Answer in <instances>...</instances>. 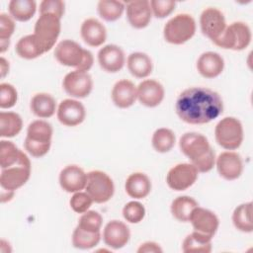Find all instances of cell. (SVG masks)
I'll list each match as a JSON object with an SVG mask.
<instances>
[{"label": "cell", "instance_id": "836d02e7", "mask_svg": "<svg viewBox=\"0 0 253 253\" xmlns=\"http://www.w3.org/2000/svg\"><path fill=\"white\" fill-rule=\"evenodd\" d=\"M176 136L172 129L168 127L157 128L151 137L153 149L158 153L169 152L175 145Z\"/></svg>", "mask_w": 253, "mask_h": 253}, {"label": "cell", "instance_id": "8d00e7d4", "mask_svg": "<svg viewBox=\"0 0 253 253\" xmlns=\"http://www.w3.org/2000/svg\"><path fill=\"white\" fill-rule=\"evenodd\" d=\"M22 150L10 140L2 139L0 141V167L1 169L15 165L21 156Z\"/></svg>", "mask_w": 253, "mask_h": 253}, {"label": "cell", "instance_id": "9a60e30c", "mask_svg": "<svg viewBox=\"0 0 253 253\" xmlns=\"http://www.w3.org/2000/svg\"><path fill=\"white\" fill-rule=\"evenodd\" d=\"M56 117L61 125L65 126H76L84 122L86 110L80 101L64 99L57 107Z\"/></svg>", "mask_w": 253, "mask_h": 253}, {"label": "cell", "instance_id": "d6986e66", "mask_svg": "<svg viewBox=\"0 0 253 253\" xmlns=\"http://www.w3.org/2000/svg\"><path fill=\"white\" fill-rule=\"evenodd\" d=\"M137 100L139 103L148 108L159 106L165 96L163 85L154 79H145L136 87Z\"/></svg>", "mask_w": 253, "mask_h": 253}, {"label": "cell", "instance_id": "681fc988", "mask_svg": "<svg viewBox=\"0 0 253 253\" xmlns=\"http://www.w3.org/2000/svg\"><path fill=\"white\" fill-rule=\"evenodd\" d=\"M10 45V41H0V52L4 53Z\"/></svg>", "mask_w": 253, "mask_h": 253}, {"label": "cell", "instance_id": "7c38bea8", "mask_svg": "<svg viewBox=\"0 0 253 253\" xmlns=\"http://www.w3.org/2000/svg\"><path fill=\"white\" fill-rule=\"evenodd\" d=\"M62 88L66 94L73 98H86L92 92L93 79L88 72L75 69L64 76Z\"/></svg>", "mask_w": 253, "mask_h": 253}, {"label": "cell", "instance_id": "e575fe53", "mask_svg": "<svg viewBox=\"0 0 253 253\" xmlns=\"http://www.w3.org/2000/svg\"><path fill=\"white\" fill-rule=\"evenodd\" d=\"M126 4L117 0H100L97 4V11L99 16L107 22H115L119 20L124 11Z\"/></svg>", "mask_w": 253, "mask_h": 253}, {"label": "cell", "instance_id": "ffe728a7", "mask_svg": "<svg viewBox=\"0 0 253 253\" xmlns=\"http://www.w3.org/2000/svg\"><path fill=\"white\" fill-rule=\"evenodd\" d=\"M58 181L63 191L66 193H76L85 189L87 173L78 165H67L60 171Z\"/></svg>", "mask_w": 253, "mask_h": 253}, {"label": "cell", "instance_id": "ee69618b", "mask_svg": "<svg viewBox=\"0 0 253 253\" xmlns=\"http://www.w3.org/2000/svg\"><path fill=\"white\" fill-rule=\"evenodd\" d=\"M16 29L15 20L8 14H0V41H10Z\"/></svg>", "mask_w": 253, "mask_h": 253}, {"label": "cell", "instance_id": "f1b7e54d", "mask_svg": "<svg viewBox=\"0 0 253 253\" xmlns=\"http://www.w3.org/2000/svg\"><path fill=\"white\" fill-rule=\"evenodd\" d=\"M199 206L198 202L189 196H179L174 199L170 206V211L174 218L181 222H188L192 211Z\"/></svg>", "mask_w": 253, "mask_h": 253}, {"label": "cell", "instance_id": "1f68e13d", "mask_svg": "<svg viewBox=\"0 0 253 253\" xmlns=\"http://www.w3.org/2000/svg\"><path fill=\"white\" fill-rule=\"evenodd\" d=\"M23 128V120L15 112H0V136L14 137Z\"/></svg>", "mask_w": 253, "mask_h": 253}, {"label": "cell", "instance_id": "484cf974", "mask_svg": "<svg viewBox=\"0 0 253 253\" xmlns=\"http://www.w3.org/2000/svg\"><path fill=\"white\" fill-rule=\"evenodd\" d=\"M126 66L129 73L136 78L148 77L153 69V63L150 56L141 51L131 52L126 58Z\"/></svg>", "mask_w": 253, "mask_h": 253}, {"label": "cell", "instance_id": "44dd1931", "mask_svg": "<svg viewBox=\"0 0 253 253\" xmlns=\"http://www.w3.org/2000/svg\"><path fill=\"white\" fill-rule=\"evenodd\" d=\"M126 18L129 25L134 29H144L152 18L149 1L133 0L126 4Z\"/></svg>", "mask_w": 253, "mask_h": 253}, {"label": "cell", "instance_id": "74e56055", "mask_svg": "<svg viewBox=\"0 0 253 253\" xmlns=\"http://www.w3.org/2000/svg\"><path fill=\"white\" fill-rule=\"evenodd\" d=\"M103 217L97 211H87L81 214L77 226L89 232H101Z\"/></svg>", "mask_w": 253, "mask_h": 253}, {"label": "cell", "instance_id": "7a4b0ae2", "mask_svg": "<svg viewBox=\"0 0 253 253\" xmlns=\"http://www.w3.org/2000/svg\"><path fill=\"white\" fill-rule=\"evenodd\" d=\"M55 59L63 66L88 72L94 64L93 53L72 40L59 42L53 51Z\"/></svg>", "mask_w": 253, "mask_h": 253}, {"label": "cell", "instance_id": "d590c367", "mask_svg": "<svg viewBox=\"0 0 253 253\" xmlns=\"http://www.w3.org/2000/svg\"><path fill=\"white\" fill-rule=\"evenodd\" d=\"M101 240V232H89L76 226L73 230L71 241L72 245L81 250L92 249L99 244Z\"/></svg>", "mask_w": 253, "mask_h": 253}, {"label": "cell", "instance_id": "30bf717a", "mask_svg": "<svg viewBox=\"0 0 253 253\" xmlns=\"http://www.w3.org/2000/svg\"><path fill=\"white\" fill-rule=\"evenodd\" d=\"M200 27L203 35L213 42L227 27L224 14L214 7L204 9L200 16Z\"/></svg>", "mask_w": 253, "mask_h": 253}, {"label": "cell", "instance_id": "bcb514c9", "mask_svg": "<svg viewBox=\"0 0 253 253\" xmlns=\"http://www.w3.org/2000/svg\"><path fill=\"white\" fill-rule=\"evenodd\" d=\"M162 251L160 245L154 241H146L137 248V253H161Z\"/></svg>", "mask_w": 253, "mask_h": 253}, {"label": "cell", "instance_id": "ba28073f", "mask_svg": "<svg viewBox=\"0 0 253 253\" xmlns=\"http://www.w3.org/2000/svg\"><path fill=\"white\" fill-rule=\"evenodd\" d=\"M31 161L28 155L22 151L19 161L8 168L1 169L0 186L2 190L16 191L24 186L31 176Z\"/></svg>", "mask_w": 253, "mask_h": 253}, {"label": "cell", "instance_id": "c3c4849f", "mask_svg": "<svg viewBox=\"0 0 253 253\" xmlns=\"http://www.w3.org/2000/svg\"><path fill=\"white\" fill-rule=\"evenodd\" d=\"M14 191H6V190H2L1 192V202L2 203H6L9 202L10 200H12V198L14 197Z\"/></svg>", "mask_w": 253, "mask_h": 253}, {"label": "cell", "instance_id": "cb8c5ba5", "mask_svg": "<svg viewBox=\"0 0 253 253\" xmlns=\"http://www.w3.org/2000/svg\"><path fill=\"white\" fill-rule=\"evenodd\" d=\"M197 70L205 78L212 79L219 76L224 69L223 57L215 51L203 52L197 60Z\"/></svg>", "mask_w": 253, "mask_h": 253}, {"label": "cell", "instance_id": "9c48e42d", "mask_svg": "<svg viewBox=\"0 0 253 253\" xmlns=\"http://www.w3.org/2000/svg\"><path fill=\"white\" fill-rule=\"evenodd\" d=\"M85 192L94 203L104 204L110 201L115 193V185L112 178L101 170H92L87 173Z\"/></svg>", "mask_w": 253, "mask_h": 253}, {"label": "cell", "instance_id": "8fae6325", "mask_svg": "<svg viewBox=\"0 0 253 253\" xmlns=\"http://www.w3.org/2000/svg\"><path fill=\"white\" fill-rule=\"evenodd\" d=\"M198 176L199 172L192 163H179L168 171L166 183L170 189L181 192L192 187Z\"/></svg>", "mask_w": 253, "mask_h": 253}, {"label": "cell", "instance_id": "5bb4252c", "mask_svg": "<svg viewBox=\"0 0 253 253\" xmlns=\"http://www.w3.org/2000/svg\"><path fill=\"white\" fill-rule=\"evenodd\" d=\"M215 167L220 177L227 181L238 179L243 173V160L240 154L227 150L215 158Z\"/></svg>", "mask_w": 253, "mask_h": 253}, {"label": "cell", "instance_id": "d4e9b609", "mask_svg": "<svg viewBox=\"0 0 253 253\" xmlns=\"http://www.w3.org/2000/svg\"><path fill=\"white\" fill-rule=\"evenodd\" d=\"M152 188L149 177L142 172L131 173L126 180L125 190L126 193L134 200L146 198Z\"/></svg>", "mask_w": 253, "mask_h": 253}, {"label": "cell", "instance_id": "f6af8a7d", "mask_svg": "<svg viewBox=\"0 0 253 253\" xmlns=\"http://www.w3.org/2000/svg\"><path fill=\"white\" fill-rule=\"evenodd\" d=\"M215 152L211 148L205 156L194 161L192 164L198 170L199 173H207L215 166Z\"/></svg>", "mask_w": 253, "mask_h": 253}, {"label": "cell", "instance_id": "4fadbf2b", "mask_svg": "<svg viewBox=\"0 0 253 253\" xmlns=\"http://www.w3.org/2000/svg\"><path fill=\"white\" fill-rule=\"evenodd\" d=\"M179 147L181 152L190 159L191 163L205 156L212 148L204 134L195 131L182 134L179 139Z\"/></svg>", "mask_w": 253, "mask_h": 253}, {"label": "cell", "instance_id": "2e32d148", "mask_svg": "<svg viewBox=\"0 0 253 253\" xmlns=\"http://www.w3.org/2000/svg\"><path fill=\"white\" fill-rule=\"evenodd\" d=\"M100 67L108 73H117L126 63V55L121 46L109 43L101 47L97 54Z\"/></svg>", "mask_w": 253, "mask_h": 253}, {"label": "cell", "instance_id": "8992f818", "mask_svg": "<svg viewBox=\"0 0 253 253\" xmlns=\"http://www.w3.org/2000/svg\"><path fill=\"white\" fill-rule=\"evenodd\" d=\"M252 33L250 27L241 21L229 24L223 34L213 43L223 49L240 51L248 47L251 42Z\"/></svg>", "mask_w": 253, "mask_h": 253}, {"label": "cell", "instance_id": "277c9868", "mask_svg": "<svg viewBox=\"0 0 253 253\" xmlns=\"http://www.w3.org/2000/svg\"><path fill=\"white\" fill-rule=\"evenodd\" d=\"M196 29V21L193 16L180 13L166 22L163 28V37L171 44H183L195 36Z\"/></svg>", "mask_w": 253, "mask_h": 253}, {"label": "cell", "instance_id": "6da1fadb", "mask_svg": "<svg viewBox=\"0 0 253 253\" xmlns=\"http://www.w3.org/2000/svg\"><path fill=\"white\" fill-rule=\"evenodd\" d=\"M175 111L181 121L189 125L209 124L223 112L220 95L207 87L194 86L177 97Z\"/></svg>", "mask_w": 253, "mask_h": 253}, {"label": "cell", "instance_id": "52a82bcc", "mask_svg": "<svg viewBox=\"0 0 253 253\" xmlns=\"http://www.w3.org/2000/svg\"><path fill=\"white\" fill-rule=\"evenodd\" d=\"M60 20L53 14H40L35 24L34 36L44 53L55 45L61 31Z\"/></svg>", "mask_w": 253, "mask_h": 253}, {"label": "cell", "instance_id": "e0dca14e", "mask_svg": "<svg viewBox=\"0 0 253 253\" xmlns=\"http://www.w3.org/2000/svg\"><path fill=\"white\" fill-rule=\"evenodd\" d=\"M189 221L195 231L213 237L219 226L217 215L211 210L197 207L191 213Z\"/></svg>", "mask_w": 253, "mask_h": 253}, {"label": "cell", "instance_id": "7402d4cb", "mask_svg": "<svg viewBox=\"0 0 253 253\" xmlns=\"http://www.w3.org/2000/svg\"><path fill=\"white\" fill-rule=\"evenodd\" d=\"M111 98L114 105L118 108L127 109L137 100L136 86L128 79H121L114 84Z\"/></svg>", "mask_w": 253, "mask_h": 253}, {"label": "cell", "instance_id": "4316f807", "mask_svg": "<svg viewBox=\"0 0 253 253\" xmlns=\"http://www.w3.org/2000/svg\"><path fill=\"white\" fill-rule=\"evenodd\" d=\"M31 112L40 119H47L54 115L57 110L55 99L48 93H37L30 102Z\"/></svg>", "mask_w": 253, "mask_h": 253}, {"label": "cell", "instance_id": "d6a6232c", "mask_svg": "<svg viewBox=\"0 0 253 253\" xmlns=\"http://www.w3.org/2000/svg\"><path fill=\"white\" fill-rule=\"evenodd\" d=\"M15 50L16 53L24 59H35L44 53L34 34L22 37L16 43Z\"/></svg>", "mask_w": 253, "mask_h": 253}, {"label": "cell", "instance_id": "603a6c76", "mask_svg": "<svg viewBox=\"0 0 253 253\" xmlns=\"http://www.w3.org/2000/svg\"><path fill=\"white\" fill-rule=\"evenodd\" d=\"M80 35L83 42L92 47L101 46L107 40L106 27L96 18H88L83 21Z\"/></svg>", "mask_w": 253, "mask_h": 253}, {"label": "cell", "instance_id": "7bdbcfd3", "mask_svg": "<svg viewBox=\"0 0 253 253\" xmlns=\"http://www.w3.org/2000/svg\"><path fill=\"white\" fill-rule=\"evenodd\" d=\"M65 12V3L61 0H43L40 3V14H53L62 18Z\"/></svg>", "mask_w": 253, "mask_h": 253}, {"label": "cell", "instance_id": "60d3db41", "mask_svg": "<svg viewBox=\"0 0 253 253\" xmlns=\"http://www.w3.org/2000/svg\"><path fill=\"white\" fill-rule=\"evenodd\" d=\"M18 101L17 89L10 83L0 84V108L10 109L16 105Z\"/></svg>", "mask_w": 253, "mask_h": 253}, {"label": "cell", "instance_id": "5b68a950", "mask_svg": "<svg viewBox=\"0 0 253 253\" xmlns=\"http://www.w3.org/2000/svg\"><path fill=\"white\" fill-rule=\"evenodd\" d=\"M216 143L225 150H235L244 139L243 126L235 117L222 118L214 127Z\"/></svg>", "mask_w": 253, "mask_h": 253}, {"label": "cell", "instance_id": "83f0119b", "mask_svg": "<svg viewBox=\"0 0 253 253\" xmlns=\"http://www.w3.org/2000/svg\"><path fill=\"white\" fill-rule=\"evenodd\" d=\"M212 237L193 230L188 234L182 243L184 253H210L212 249Z\"/></svg>", "mask_w": 253, "mask_h": 253}, {"label": "cell", "instance_id": "ac0fdd59", "mask_svg": "<svg viewBox=\"0 0 253 253\" xmlns=\"http://www.w3.org/2000/svg\"><path fill=\"white\" fill-rule=\"evenodd\" d=\"M130 238L128 226L121 220L109 221L103 230V240L107 246L115 250L125 247Z\"/></svg>", "mask_w": 253, "mask_h": 253}, {"label": "cell", "instance_id": "7dc6e473", "mask_svg": "<svg viewBox=\"0 0 253 253\" xmlns=\"http://www.w3.org/2000/svg\"><path fill=\"white\" fill-rule=\"evenodd\" d=\"M10 69V64L7 59H5L3 56L0 57V74L1 78H4L8 73Z\"/></svg>", "mask_w": 253, "mask_h": 253}, {"label": "cell", "instance_id": "f35d334b", "mask_svg": "<svg viewBox=\"0 0 253 253\" xmlns=\"http://www.w3.org/2000/svg\"><path fill=\"white\" fill-rule=\"evenodd\" d=\"M123 216L129 223H139L145 216L146 211L144 206L137 201H130L123 208Z\"/></svg>", "mask_w": 253, "mask_h": 253}, {"label": "cell", "instance_id": "b9f144b4", "mask_svg": "<svg viewBox=\"0 0 253 253\" xmlns=\"http://www.w3.org/2000/svg\"><path fill=\"white\" fill-rule=\"evenodd\" d=\"M152 16L163 19L172 14L175 10L176 2L173 0H151L149 1Z\"/></svg>", "mask_w": 253, "mask_h": 253}, {"label": "cell", "instance_id": "ab89813d", "mask_svg": "<svg viewBox=\"0 0 253 253\" xmlns=\"http://www.w3.org/2000/svg\"><path fill=\"white\" fill-rule=\"evenodd\" d=\"M92 198L88 195L87 192H76L73 193L72 197L69 200V205L70 208L72 209L73 211L77 213H84L85 211H89L90 207L93 204Z\"/></svg>", "mask_w": 253, "mask_h": 253}, {"label": "cell", "instance_id": "4dcf8cb0", "mask_svg": "<svg viewBox=\"0 0 253 253\" xmlns=\"http://www.w3.org/2000/svg\"><path fill=\"white\" fill-rule=\"evenodd\" d=\"M232 223L234 227L245 233L253 231L252 224V202L238 205L232 212Z\"/></svg>", "mask_w": 253, "mask_h": 253}, {"label": "cell", "instance_id": "f546056e", "mask_svg": "<svg viewBox=\"0 0 253 253\" xmlns=\"http://www.w3.org/2000/svg\"><path fill=\"white\" fill-rule=\"evenodd\" d=\"M8 11L14 20L27 22L36 14L37 2L35 0H11L8 4Z\"/></svg>", "mask_w": 253, "mask_h": 253}, {"label": "cell", "instance_id": "3957f363", "mask_svg": "<svg viewBox=\"0 0 253 253\" xmlns=\"http://www.w3.org/2000/svg\"><path fill=\"white\" fill-rule=\"evenodd\" d=\"M53 129L44 120H36L29 124L24 146L33 157L40 158L47 154L51 146Z\"/></svg>", "mask_w": 253, "mask_h": 253}]
</instances>
